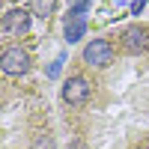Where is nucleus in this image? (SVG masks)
<instances>
[{
  "instance_id": "obj_4",
  "label": "nucleus",
  "mask_w": 149,
  "mask_h": 149,
  "mask_svg": "<svg viewBox=\"0 0 149 149\" xmlns=\"http://www.w3.org/2000/svg\"><path fill=\"white\" fill-rule=\"evenodd\" d=\"M122 51L125 54H143L149 51V30L143 24H131L122 30Z\"/></svg>"
},
{
  "instance_id": "obj_5",
  "label": "nucleus",
  "mask_w": 149,
  "mask_h": 149,
  "mask_svg": "<svg viewBox=\"0 0 149 149\" xmlns=\"http://www.w3.org/2000/svg\"><path fill=\"white\" fill-rule=\"evenodd\" d=\"M86 98H90V84H86L81 74H74V78H69L63 84V102L66 104L81 107V104H86Z\"/></svg>"
},
{
  "instance_id": "obj_2",
  "label": "nucleus",
  "mask_w": 149,
  "mask_h": 149,
  "mask_svg": "<svg viewBox=\"0 0 149 149\" xmlns=\"http://www.w3.org/2000/svg\"><path fill=\"white\" fill-rule=\"evenodd\" d=\"M0 33L6 39H21L30 33V9H9L0 21Z\"/></svg>"
},
{
  "instance_id": "obj_1",
  "label": "nucleus",
  "mask_w": 149,
  "mask_h": 149,
  "mask_svg": "<svg viewBox=\"0 0 149 149\" xmlns=\"http://www.w3.org/2000/svg\"><path fill=\"white\" fill-rule=\"evenodd\" d=\"M33 66L30 54L24 51L21 45H9L3 48V54H0V69H3V74H27Z\"/></svg>"
},
{
  "instance_id": "obj_7",
  "label": "nucleus",
  "mask_w": 149,
  "mask_h": 149,
  "mask_svg": "<svg viewBox=\"0 0 149 149\" xmlns=\"http://www.w3.org/2000/svg\"><path fill=\"white\" fill-rule=\"evenodd\" d=\"M33 149H54V143H51V137H39L33 143Z\"/></svg>"
},
{
  "instance_id": "obj_3",
  "label": "nucleus",
  "mask_w": 149,
  "mask_h": 149,
  "mask_svg": "<svg viewBox=\"0 0 149 149\" xmlns=\"http://www.w3.org/2000/svg\"><path fill=\"white\" fill-rule=\"evenodd\" d=\"M84 63L86 66H95V69H104L113 63V45L107 39H90L84 48Z\"/></svg>"
},
{
  "instance_id": "obj_8",
  "label": "nucleus",
  "mask_w": 149,
  "mask_h": 149,
  "mask_svg": "<svg viewBox=\"0 0 149 149\" xmlns=\"http://www.w3.org/2000/svg\"><path fill=\"white\" fill-rule=\"evenodd\" d=\"M143 3H146V0H134V3H131V12H134V15H137V12L143 9Z\"/></svg>"
},
{
  "instance_id": "obj_6",
  "label": "nucleus",
  "mask_w": 149,
  "mask_h": 149,
  "mask_svg": "<svg viewBox=\"0 0 149 149\" xmlns=\"http://www.w3.org/2000/svg\"><path fill=\"white\" fill-rule=\"evenodd\" d=\"M27 9H30V15H36V18H51L54 15V9H57V0H30L27 3Z\"/></svg>"
},
{
  "instance_id": "obj_9",
  "label": "nucleus",
  "mask_w": 149,
  "mask_h": 149,
  "mask_svg": "<svg viewBox=\"0 0 149 149\" xmlns=\"http://www.w3.org/2000/svg\"><path fill=\"white\" fill-rule=\"evenodd\" d=\"M137 149H149V146H137Z\"/></svg>"
}]
</instances>
